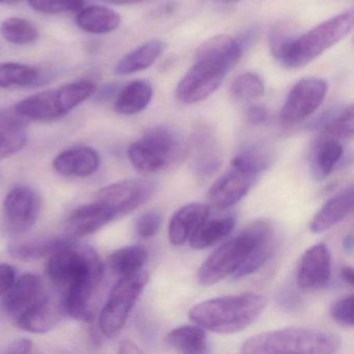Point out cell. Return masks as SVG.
Returning <instances> with one entry per match:
<instances>
[{
  "mask_svg": "<svg viewBox=\"0 0 354 354\" xmlns=\"http://www.w3.org/2000/svg\"><path fill=\"white\" fill-rule=\"evenodd\" d=\"M102 263L90 246L73 242L49 257L46 274L55 285L66 288V313L84 322L94 319L92 298L102 281Z\"/></svg>",
  "mask_w": 354,
  "mask_h": 354,
  "instance_id": "1",
  "label": "cell"
},
{
  "mask_svg": "<svg viewBox=\"0 0 354 354\" xmlns=\"http://www.w3.org/2000/svg\"><path fill=\"white\" fill-rule=\"evenodd\" d=\"M243 51L239 40L227 35H218L205 41L196 49L194 65L178 84V100L184 104L206 100L218 90Z\"/></svg>",
  "mask_w": 354,
  "mask_h": 354,
  "instance_id": "2",
  "label": "cell"
},
{
  "mask_svg": "<svg viewBox=\"0 0 354 354\" xmlns=\"http://www.w3.org/2000/svg\"><path fill=\"white\" fill-rule=\"evenodd\" d=\"M267 306V298L256 293L211 298L189 310L190 320L213 333H239L254 324Z\"/></svg>",
  "mask_w": 354,
  "mask_h": 354,
  "instance_id": "3",
  "label": "cell"
},
{
  "mask_svg": "<svg viewBox=\"0 0 354 354\" xmlns=\"http://www.w3.org/2000/svg\"><path fill=\"white\" fill-rule=\"evenodd\" d=\"M341 347L339 335L310 327H287L259 333L242 344V353H335Z\"/></svg>",
  "mask_w": 354,
  "mask_h": 354,
  "instance_id": "4",
  "label": "cell"
},
{
  "mask_svg": "<svg viewBox=\"0 0 354 354\" xmlns=\"http://www.w3.org/2000/svg\"><path fill=\"white\" fill-rule=\"evenodd\" d=\"M274 227L270 221H257L237 236L227 240L214 250L198 269V281L203 286H213L223 281L246 262L257 244L270 234Z\"/></svg>",
  "mask_w": 354,
  "mask_h": 354,
  "instance_id": "5",
  "label": "cell"
},
{
  "mask_svg": "<svg viewBox=\"0 0 354 354\" xmlns=\"http://www.w3.org/2000/svg\"><path fill=\"white\" fill-rule=\"evenodd\" d=\"M187 155V146L179 132L167 126L149 129L128 149L134 169L144 175L160 173L176 167Z\"/></svg>",
  "mask_w": 354,
  "mask_h": 354,
  "instance_id": "6",
  "label": "cell"
},
{
  "mask_svg": "<svg viewBox=\"0 0 354 354\" xmlns=\"http://www.w3.org/2000/svg\"><path fill=\"white\" fill-rule=\"evenodd\" d=\"M353 26V11L343 12L325 20L301 36L294 38L279 61L289 69H299L343 40Z\"/></svg>",
  "mask_w": 354,
  "mask_h": 354,
  "instance_id": "7",
  "label": "cell"
},
{
  "mask_svg": "<svg viewBox=\"0 0 354 354\" xmlns=\"http://www.w3.org/2000/svg\"><path fill=\"white\" fill-rule=\"evenodd\" d=\"M97 84L77 80L59 88L32 95L17 103L18 111L28 121L50 122L67 115L96 93Z\"/></svg>",
  "mask_w": 354,
  "mask_h": 354,
  "instance_id": "8",
  "label": "cell"
},
{
  "mask_svg": "<svg viewBox=\"0 0 354 354\" xmlns=\"http://www.w3.org/2000/svg\"><path fill=\"white\" fill-rule=\"evenodd\" d=\"M148 281L149 273L145 270L120 277L101 310L99 325L103 335L113 337L121 331Z\"/></svg>",
  "mask_w": 354,
  "mask_h": 354,
  "instance_id": "9",
  "label": "cell"
},
{
  "mask_svg": "<svg viewBox=\"0 0 354 354\" xmlns=\"http://www.w3.org/2000/svg\"><path fill=\"white\" fill-rule=\"evenodd\" d=\"M156 188L150 180H124L99 190L94 201L106 206L115 219L121 218L151 200Z\"/></svg>",
  "mask_w": 354,
  "mask_h": 354,
  "instance_id": "10",
  "label": "cell"
},
{
  "mask_svg": "<svg viewBox=\"0 0 354 354\" xmlns=\"http://www.w3.org/2000/svg\"><path fill=\"white\" fill-rule=\"evenodd\" d=\"M328 84L322 78L308 77L299 80L290 91L281 111L283 125L302 123L320 107L326 97Z\"/></svg>",
  "mask_w": 354,
  "mask_h": 354,
  "instance_id": "11",
  "label": "cell"
},
{
  "mask_svg": "<svg viewBox=\"0 0 354 354\" xmlns=\"http://www.w3.org/2000/svg\"><path fill=\"white\" fill-rule=\"evenodd\" d=\"M40 211V194L30 186H15L3 203V221L8 231L24 233L36 223Z\"/></svg>",
  "mask_w": 354,
  "mask_h": 354,
  "instance_id": "12",
  "label": "cell"
},
{
  "mask_svg": "<svg viewBox=\"0 0 354 354\" xmlns=\"http://www.w3.org/2000/svg\"><path fill=\"white\" fill-rule=\"evenodd\" d=\"M66 314L63 298L42 295L14 320L19 328L28 333H46L53 330Z\"/></svg>",
  "mask_w": 354,
  "mask_h": 354,
  "instance_id": "13",
  "label": "cell"
},
{
  "mask_svg": "<svg viewBox=\"0 0 354 354\" xmlns=\"http://www.w3.org/2000/svg\"><path fill=\"white\" fill-rule=\"evenodd\" d=\"M331 277V257L325 244L310 246L302 254L297 273L298 287L316 291L326 287Z\"/></svg>",
  "mask_w": 354,
  "mask_h": 354,
  "instance_id": "14",
  "label": "cell"
},
{
  "mask_svg": "<svg viewBox=\"0 0 354 354\" xmlns=\"http://www.w3.org/2000/svg\"><path fill=\"white\" fill-rule=\"evenodd\" d=\"M256 178L232 167L211 186L207 196L209 204L218 210L234 206L252 189Z\"/></svg>",
  "mask_w": 354,
  "mask_h": 354,
  "instance_id": "15",
  "label": "cell"
},
{
  "mask_svg": "<svg viewBox=\"0 0 354 354\" xmlns=\"http://www.w3.org/2000/svg\"><path fill=\"white\" fill-rule=\"evenodd\" d=\"M115 219L106 206L94 201L92 204L84 205L70 215L66 221V230L68 236L76 239L96 233Z\"/></svg>",
  "mask_w": 354,
  "mask_h": 354,
  "instance_id": "16",
  "label": "cell"
},
{
  "mask_svg": "<svg viewBox=\"0 0 354 354\" xmlns=\"http://www.w3.org/2000/svg\"><path fill=\"white\" fill-rule=\"evenodd\" d=\"M43 295V285L40 277L34 273H26L15 281L6 294L3 310L8 316L17 318Z\"/></svg>",
  "mask_w": 354,
  "mask_h": 354,
  "instance_id": "17",
  "label": "cell"
},
{
  "mask_svg": "<svg viewBox=\"0 0 354 354\" xmlns=\"http://www.w3.org/2000/svg\"><path fill=\"white\" fill-rule=\"evenodd\" d=\"M53 169L65 177L86 178L92 176L100 167V156L94 149L77 147L55 157Z\"/></svg>",
  "mask_w": 354,
  "mask_h": 354,
  "instance_id": "18",
  "label": "cell"
},
{
  "mask_svg": "<svg viewBox=\"0 0 354 354\" xmlns=\"http://www.w3.org/2000/svg\"><path fill=\"white\" fill-rule=\"evenodd\" d=\"M210 214V206L203 203H192L181 207L169 223V240L173 245L180 246L189 240L196 227Z\"/></svg>",
  "mask_w": 354,
  "mask_h": 354,
  "instance_id": "19",
  "label": "cell"
},
{
  "mask_svg": "<svg viewBox=\"0 0 354 354\" xmlns=\"http://www.w3.org/2000/svg\"><path fill=\"white\" fill-rule=\"evenodd\" d=\"M353 187L345 188L335 196H331L322 208L317 212L310 221V229L313 233H323L341 223L353 211Z\"/></svg>",
  "mask_w": 354,
  "mask_h": 354,
  "instance_id": "20",
  "label": "cell"
},
{
  "mask_svg": "<svg viewBox=\"0 0 354 354\" xmlns=\"http://www.w3.org/2000/svg\"><path fill=\"white\" fill-rule=\"evenodd\" d=\"M190 165L198 177H209L218 171L221 165V155L214 138L208 131L194 134L190 148Z\"/></svg>",
  "mask_w": 354,
  "mask_h": 354,
  "instance_id": "21",
  "label": "cell"
},
{
  "mask_svg": "<svg viewBox=\"0 0 354 354\" xmlns=\"http://www.w3.org/2000/svg\"><path fill=\"white\" fill-rule=\"evenodd\" d=\"M75 241V238L70 237L68 235L13 241L8 245V252L17 260H40L45 257H50L57 250H62Z\"/></svg>",
  "mask_w": 354,
  "mask_h": 354,
  "instance_id": "22",
  "label": "cell"
},
{
  "mask_svg": "<svg viewBox=\"0 0 354 354\" xmlns=\"http://www.w3.org/2000/svg\"><path fill=\"white\" fill-rule=\"evenodd\" d=\"M165 50V43L163 41L158 39L148 41L122 57L115 66V73L126 76L144 71L154 65Z\"/></svg>",
  "mask_w": 354,
  "mask_h": 354,
  "instance_id": "23",
  "label": "cell"
},
{
  "mask_svg": "<svg viewBox=\"0 0 354 354\" xmlns=\"http://www.w3.org/2000/svg\"><path fill=\"white\" fill-rule=\"evenodd\" d=\"M153 98V86L148 80H138L124 86L115 101V109L122 115H133L142 113Z\"/></svg>",
  "mask_w": 354,
  "mask_h": 354,
  "instance_id": "24",
  "label": "cell"
},
{
  "mask_svg": "<svg viewBox=\"0 0 354 354\" xmlns=\"http://www.w3.org/2000/svg\"><path fill=\"white\" fill-rule=\"evenodd\" d=\"M78 28L93 35H106L115 32L122 24L120 14L101 6L82 8L76 17Z\"/></svg>",
  "mask_w": 354,
  "mask_h": 354,
  "instance_id": "25",
  "label": "cell"
},
{
  "mask_svg": "<svg viewBox=\"0 0 354 354\" xmlns=\"http://www.w3.org/2000/svg\"><path fill=\"white\" fill-rule=\"evenodd\" d=\"M343 154L344 147L341 142L318 138L310 154V165L315 177L319 181L328 177L341 160Z\"/></svg>",
  "mask_w": 354,
  "mask_h": 354,
  "instance_id": "26",
  "label": "cell"
},
{
  "mask_svg": "<svg viewBox=\"0 0 354 354\" xmlns=\"http://www.w3.org/2000/svg\"><path fill=\"white\" fill-rule=\"evenodd\" d=\"M42 70L19 63H0V88H34L45 82Z\"/></svg>",
  "mask_w": 354,
  "mask_h": 354,
  "instance_id": "27",
  "label": "cell"
},
{
  "mask_svg": "<svg viewBox=\"0 0 354 354\" xmlns=\"http://www.w3.org/2000/svg\"><path fill=\"white\" fill-rule=\"evenodd\" d=\"M234 227L235 219L231 216L215 219L207 218L196 227L188 242L194 250H205L229 236Z\"/></svg>",
  "mask_w": 354,
  "mask_h": 354,
  "instance_id": "28",
  "label": "cell"
},
{
  "mask_svg": "<svg viewBox=\"0 0 354 354\" xmlns=\"http://www.w3.org/2000/svg\"><path fill=\"white\" fill-rule=\"evenodd\" d=\"M165 342L176 351L185 354H202L207 351V335L202 326L184 325L169 331Z\"/></svg>",
  "mask_w": 354,
  "mask_h": 354,
  "instance_id": "29",
  "label": "cell"
},
{
  "mask_svg": "<svg viewBox=\"0 0 354 354\" xmlns=\"http://www.w3.org/2000/svg\"><path fill=\"white\" fill-rule=\"evenodd\" d=\"M148 261V252L142 245H130L120 248L111 254L109 266L120 277H128L142 270Z\"/></svg>",
  "mask_w": 354,
  "mask_h": 354,
  "instance_id": "30",
  "label": "cell"
},
{
  "mask_svg": "<svg viewBox=\"0 0 354 354\" xmlns=\"http://www.w3.org/2000/svg\"><path fill=\"white\" fill-rule=\"evenodd\" d=\"M272 161L271 151L263 146L246 147L240 151L233 160L232 167L248 174V175L258 177L263 171L268 169Z\"/></svg>",
  "mask_w": 354,
  "mask_h": 354,
  "instance_id": "31",
  "label": "cell"
},
{
  "mask_svg": "<svg viewBox=\"0 0 354 354\" xmlns=\"http://www.w3.org/2000/svg\"><path fill=\"white\" fill-rule=\"evenodd\" d=\"M353 119L352 105L345 107L335 115H329L322 123V130L319 138H330L341 142L350 140L353 136Z\"/></svg>",
  "mask_w": 354,
  "mask_h": 354,
  "instance_id": "32",
  "label": "cell"
},
{
  "mask_svg": "<svg viewBox=\"0 0 354 354\" xmlns=\"http://www.w3.org/2000/svg\"><path fill=\"white\" fill-rule=\"evenodd\" d=\"M0 32L6 41L14 45H26L36 42L40 37L38 28L30 20L10 17L0 26Z\"/></svg>",
  "mask_w": 354,
  "mask_h": 354,
  "instance_id": "33",
  "label": "cell"
},
{
  "mask_svg": "<svg viewBox=\"0 0 354 354\" xmlns=\"http://www.w3.org/2000/svg\"><path fill=\"white\" fill-rule=\"evenodd\" d=\"M277 248V238L274 233L265 237L257 244L246 262L233 274L234 279H242L260 270L274 254Z\"/></svg>",
  "mask_w": 354,
  "mask_h": 354,
  "instance_id": "34",
  "label": "cell"
},
{
  "mask_svg": "<svg viewBox=\"0 0 354 354\" xmlns=\"http://www.w3.org/2000/svg\"><path fill=\"white\" fill-rule=\"evenodd\" d=\"M231 93L232 96L240 102L258 100L264 96V82L258 74L246 72L232 82Z\"/></svg>",
  "mask_w": 354,
  "mask_h": 354,
  "instance_id": "35",
  "label": "cell"
},
{
  "mask_svg": "<svg viewBox=\"0 0 354 354\" xmlns=\"http://www.w3.org/2000/svg\"><path fill=\"white\" fill-rule=\"evenodd\" d=\"M32 10L42 14H62L80 12L84 0H28Z\"/></svg>",
  "mask_w": 354,
  "mask_h": 354,
  "instance_id": "36",
  "label": "cell"
},
{
  "mask_svg": "<svg viewBox=\"0 0 354 354\" xmlns=\"http://www.w3.org/2000/svg\"><path fill=\"white\" fill-rule=\"evenodd\" d=\"M26 142H28V136L24 129H0V160L21 151L26 147Z\"/></svg>",
  "mask_w": 354,
  "mask_h": 354,
  "instance_id": "37",
  "label": "cell"
},
{
  "mask_svg": "<svg viewBox=\"0 0 354 354\" xmlns=\"http://www.w3.org/2000/svg\"><path fill=\"white\" fill-rule=\"evenodd\" d=\"M330 314L335 323L346 328H352L354 324L353 296L349 295L335 302L331 306Z\"/></svg>",
  "mask_w": 354,
  "mask_h": 354,
  "instance_id": "38",
  "label": "cell"
},
{
  "mask_svg": "<svg viewBox=\"0 0 354 354\" xmlns=\"http://www.w3.org/2000/svg\"><path fill=\"white\" fill-rule=\"evenodd\" d=\"M163 217L158 210H150L144 213L136 221V232L142 238L153 237L160 229Z\"/></svg>",
  "mask_w": 354,
  "mask_h": 354,
  "instance_id": "39",
  "label": "cell"
},
{
  "mask_svg": "<svg viewBox=\"0 0 354 354\" xmlns=\"http://www.w3.org/2000/svg\"><path fill=\"white\" fill-rule=\"evenodd\" d=\"M28 123L30 121L19 113L16 104L0 109V129L24 130Z\"/></svg>",
  "mask_w": 354,
  "mask_h": 354,
  "instance_id": "40",
  "label": "cell"
},
{
  "mask_svg": "<svg viewBox=\"0 0 354 354\" xmlns=\"http://www.w3.org/2000/svg\"><path fill=\"white\" fill-rule=\"evenodd\" d=\"M295 37L290 32L289 30L285 28H277L272 30L269 37V45H270L271 53L273 57L279 61L281 53L285 50L286 47L290 44Z\"/></svg>",
  "mask_w": 354,
  "mask_h": 354,
  "instance_id": "41",
  "label": "cell"
},
{
  "mask_svg": "<svg viewBox=\"0 0 354 354\" xmlns=\"http://www.w3.org/2000/svg\"><path fill=\"white\" fill-rule=\"evenodd\" d=\"M15 281V268L9 264H0V297L8 293Z\"/></svg>",
  "mask_w": 354,
  "mask_h": 354,
  "instance_id": "42",
  "label": "cell"
},
{
  "mask_svg": "<svg viewBox=\"0 0 354 354\" xmlns=\"http://www.w3.org/2000/svg\"><path fill=\"white\" fill-rule=\"evenodd\" d=\"M32 342L28 339H19L6 346L1 353L6 354H28L32 351Z\"/></svg>",
  "mask_w": 354,
  "mask_h": 354,
  "instance_id": "43",
  "label": "cell"
},
{
  "mask_svg": "<svg viewBox=\"0 0 354 354\" xmlns=\"http://www.w3.org/2000/svg\"><path fill=\"white\" fill-rule=\"evenodd\" d=\"M246 118L252 125L260 126L266 123L267 120H268V111L265 107L260 106V105H254V106H250L248 109Z\"/></svg>",
  "mask_w": 354,
  "mask_h": 354,
  "instance_id": "44",
  "label": "cell"
},
{
  "mask_svg": "<svg viewBox=\"0 0 354 354\" xmlns=\"http://www.w3.org/2000/svg\"><path fill=\"white\" fill-rule=\"evenodd\" d=\"M142 350L129 339H125L120 344L119 353L123 354H140L142 353Z\"/></svg>",
  "mask_w": 354,
  "mask_h": 354,
  "instance_id": "45",
  "label": "cell"
},
{
  "mask_svg": "<svg viewBox=\"0 0 354 354\" xmlns=\"http://www.w3.org/2000/svg\"><path fill=\"white\" fill-rule=\"evenodd\" d=\"M341 277L345 283L349 286H353L354 283V272L353 268L350 266H344L341 268Z\"/></svg>",
  "mask_w": 354,
  "mask_h": 354,
  "instance_id": "46",
  "label": "cell"
},
{
  "mask_svg": "<svg viewBox=\"0 0 354 354\" xmlns=\"http://www.w3.org/2000/svg\"><path fill=\"white\" fill-rule=\"evenodd\" d=\"M104 3H111L117 6H130L138 5V3H144L147 0H102Z\"/></svg>",
  "mask_w": 354,
  "mask_h": 354,
  "instance_id": "47",
  "label": "cell"
},
{
  "mask_svg": "<svg viewBox=\"0 0 354 354\" xmlns=\"http://www.w3.org/2000/svg\"><path fill=\"white\" fill-rule=\"evenodd\" d=\"M343 246L348 252H352V250H353V235L352 234L344 237Z\"/></svg>",
  "mask_w": 354,
  "mask_h": 354,
  "instance_id": "48",
  "label": "cell"
},
{
  "mask_svg": "<svg viewBox=\"0 0 354 354\" xmlns=\"http://www.w3.org/2000/svg\"><path fill=\"white\" fill-rule=\"evenodd\" d=\"M24 0H0V3L3 5H17V3H22Z\"/></svg>",
  "mask_w": 354,
  "mask_h": 354,
  "instance_id": "49",
  "label": "cell"
},
{
  "mask_svg": "<svg viewBox=\"0 0 354 354\" xmlns=\"http://www.w3.org/2000/svg\"><path fill=\"white\" fill-rule=\"evenodd\" d=\"M218 1H221V3H238V1H240V0H218Z\"/></svg>",
  "mask_w": 354,
  "mask_h": 354,
  "instance_id": "50",
  "label": "cell"
}]
</instances>
